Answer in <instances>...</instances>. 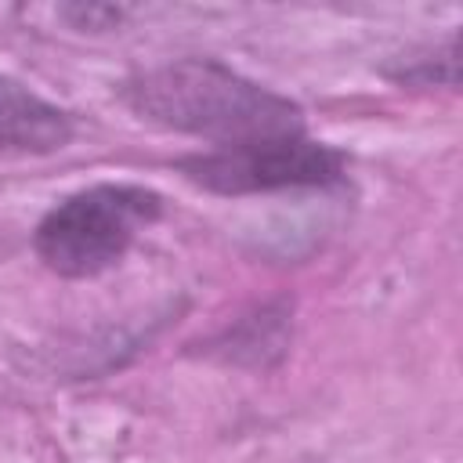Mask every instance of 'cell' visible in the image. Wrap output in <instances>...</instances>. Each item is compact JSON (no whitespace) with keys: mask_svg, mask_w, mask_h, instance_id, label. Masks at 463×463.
I'll return each instance as SVG.
<instances>
[{"mask_svg":"<svg viewBox=\"0 0 463 463\" xmlns=\"http://www.w3.org/2000/svg\"><path fill=\"white\" fill-rule=\"evenodd\" d=\"M123 98L137 116L210 137L217 148L304 134V116L289 98L206 58L148 69L127 83Z\"/></svg>","mask_w":463,"mask_h":463,"instance_id":"obj_1","label":"cell"},{"mask_svg":"<svg viewBox=\"0 0 463 463\" xmlns=\"http://www.w3.org/2000/svg\"><path fill=\"white\" fill-rule=\"evenodd\" d=\"M181 170L188 181H195L210 192L242 195V192L329 184L340 177L344 159L329 145L293 134V137L250 141V145H235V148H213L206 156H188V159H181Z\"/></svg>","mask_w":463,"mask_h":463,"instance_id":"obj_3","label":"cell"},{"mask_svg":"<svg viewBox=\"0 0 463 463\" xmlns=\"http://www.w3.org/2000/svg\"><path fill=\"white\" fill-rule=\"evenodd\" d=\"M72 137V116L0 76V156H47Z\"/></svg>","mask_w":463,"mask_h":463,"instance_id":"obj_4","label":"cell"},{"mask_svg":"<svg viewBox=\"0 0 463 463\" xmlns=\"http://www.w3.org/2000/svg\"><path fill=\"white\" fill-rule=\"evenodd\" d=\"M159 195L141 184L83 188L36 224V257L65 279H90L127 253L134 235L159 217Z\"/></svg>","mask_w":463,"mask_h":463,"instance_id":"obj_2","label":"cell"}]
</instances>
